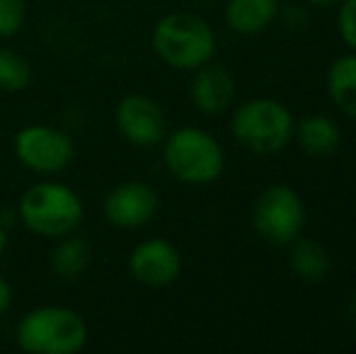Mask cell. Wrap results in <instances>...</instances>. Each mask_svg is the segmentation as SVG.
<instances>
[{
	"label": "cell",
	"instance_id": "14",
	"mask_svg": "<svg viewBox=\"0 0 356 354\" xmlns=\"http://www.w3.org/2000/svg\"><path fill=\"white\" fill-rule=\"evenodd\" d=\"M291 269L298 279L308 284H318L323 282L330 274V267H332V260H330L327 248L320 241H313V238H296L291 243Z\"/></svg>",
	"mask_w": 356,
	"mask_h": 354
},
{
	"label": "cell",
	"instance_id": "9",
	"mask_svg": "<svg viewBox=\"0 0 356 354\" xmlns=\"http://www.w3.org/2000/svg\"><path fill=\"white\" fill-rule=\"evenodd\" d=\"M160 207V197L148 182L129 179L119 182L107 192L102 202V211L109 226L122 228V231H136L150 223Z\"/></svg>",
	"mask_w": 356,
	"mask_h": 354
},
{
	"label": "cell",
	"instance_id": "17",
	"mask_svg": "<svg viewBox=\"0 0 356 354\" xmlns=\"http://www.w3.org/2000/svg\"><path fill=\"white\" fill-rule=\"evenodd\" d=\"M32 83V63L27 56L8 47H0V92H22Z\"/></svg>",
	"mask_w": 356,
	"mask_h": 354
},
{
	"label": "cell",
	"instance_id": "15",
	"mask_svg": "<svg viewBox=\"0 0 356 354\" xmlns=\"http://www.w3.org/2000/svg\"><path fill=\"white\" fill-rule=\"evenodd\" d=\"M56 241L58 243L54 246L51 257H49L51 272L63 282H73L90 267V260H92L90 243L85 238L75 236V233H68V236L56 238Z\"/></svg>",
	"mask_w": 356,
	"mask_h": 354
},
{
	"label": "cell",
	"instance_id": "5",
	"mask_svg": "<svg viewBox=\"0 0 356 354\" xmlns=\"http://www.w3.org/2000/svg\"><path fill=\"white\" fill-rule=\"evenodd\" d=\"M163 163L175 179L184 184H211L225 168L220 143L209 131L182 127L163 138Z\"/></svg>",
	"mask_w": 356,
	"mask_h": 354
},
{
	"label": "cell",
	"instance_id": "19",
	"mask_svg": "<svg viewBox=\"0 0 356 354\" xmlns=\"http://www.w3.org/2000/svg\"><path fill=\"white\" fill-rule=\"evenodd\" d=\"M339 34L347 42V47L356 51V0H344L339 8Z\"/></svg>",
	"mask_w": 356,
	"mask_h": 354
},
{
	"label": "cell",
	"instance_id": "21",
	"mask_svg": "<svg viewBox=\"0 0 356 354\" xmlns=\"http://www.w3.org/2000/svg\"><path fill=\"white\" fill-rule=\"evenodd\" d=\"M10 303H13V287L8 284V279L0 277V316L8 311Z\"/></svg>",
	"mask_w": 356,
	"mask_h": 354
},
{
	"label": "cell",
	"instance_id": "11",
	"mask_svg": "<svg viewBox=\"0 0 356 354\" xmlns=\"http://www.w3.org/2000/svg\"><path fill=\"white\" fill-rule=\"evenodd\" d=\"M192 102L204 114H223L233 104L235 97V78L228 68L218 63H204L197 68L192 81Z\"/></svg>",
	"mask_w": 356,
	"mask_h": 354
},
{
	"label": "cell",
	"instance_id": "10",
	"mask_svg": "<svg viewBox=\"0 0 356 354\" xmlns=\"http://www.w3.org/2000/svg\"><path fill=\"white\" fill-rule=\"evenodd\" d=\"M179 272H182V255L165 238L141 241L129 252V274L143 287H170V284L177 282Z\"/></svg>",
	"mask_w": 356,
	"mask_h": 354
},
{
	"label": "cell",
	"instance_id": "24",
	"mask_svg": "<svg viewBox=\"0 0 356 354\" xmlns=\"http://www.w3.org/2000/svg\"><path fill=\"white\" fill-rule=\"evenodd\" d=\"M352 316H354V321H356V293H354V298H352Z\"/></svg>",
	"mask_w": 356,
	"mask_h": 354
},
{
	"label": "cell",
	"instance_id": "4",
	"mask_svg": "<svg viewBox=\"0 0 356 354\" xmlns=\"http://www.w3.org/2000/svg\"><path fill=\"white\" fill-rule=\"evenodd\" d=\"M230 131L243 148L259 156H272L293 141L296 119L279 99L252 97L233 112Z\"/></svg>",
	"mask_w": 356,
	"mask_h": 354
},
{
	"label": "cell",
	"instance_id": "13",
	"mask_svg": "<svg viewBox=\"0 0 356 354\" xmlns=\"http://www.w3.org/2000/svg\"><path fill=\"white\" fill-rule=\"evenodd\" d=\"M293 136L308 156L327 158L342 143V129L337 127L334 119L325 117V114H308L296 124Z\"/></svg>",
	"mask_w": 356,
	"mask_h": 354
},
{
	"label": "cell",
	"instance_id": "16",
	"mask_svg": "<svg viewBox=\"0 0 356 354\" xmlns=\"http://www.w3.org/2000/svg\"><path fill=\"white\" fill-rule=\"evenodd\" d=\"M327 92L339 112L356 119V51L339 56L330 66Z\"/></svg>",
	"mask_w": 356,
	"mask_h": 354
},
{
	"label": "cell",
	"instance_id": "7",
	"mask_svg": "<svg viewBox=\"0 0 356 354\" xmlns=\"http://www.w3.org/2000/svg\"><path fill=\"white\" fill-rule=\"evenodd\" d=\"M13 151L27 170L39 172V175H56L71 166L75 143L66 131L56 127L29 124L15 134Z\"/></svg>",
	"mask_w": 356,
	"mask_h": 354
},
{
	"label": "cell",
	"instance_id": "2",
	"mask_svg": "<svg viewBox=\"0 0 356 354\" xmlns=\"http://www.w3.org/2000/svg\"><path fill=\"white\" fill-rule=\"evenodd\" d=\"M88 323L66 306H37L19 318L15 342L29 354H75L88 345Z\"/></svg>",
	"mask_w": 356,
	"mask_h": 354
},
{
	"label": "cell",
	"instance_id": "22",
	"mask_svg": "<svg viewBox=\"0 0 356 354\" xmlns=\"http://www.w3.org/2000/svg\"><path fill=\"white\" fill-rule=\"evenodd\" d=\"M5 248H8V231H5L3 221H0V257L5 255Z\"/></svg>",
	"mask_w": 356,
	"mask_h": 354
},
{
	"label": "cell",
	"instance_id": "3",
	"mask_svg": "<svg viewBox=\"0 0 356 354\" xmlns=\"http://www.w3.org/2000/svg\"><path fill=\"white\" fill-rule=\"evenodd\" d=\"M17 214L27 231L42 238H63L80 228L85 207L68 184L44 179L22 194Z\"/></svg>",
	"mask_w": 356,
	"mask_h": 354
},
{
	"label": "cell",
	"instance_id": "1",
	"mask_svg": "<svg viewBox=\"0 0 356 354\" xmlns=\"http://www.w3.org/2000/svg\"><path fill=\"white\" fill-rule=\"evenodd\" d=\"M153 51L177 71H197L216 54V32L194 13H170L160 17L150 34Z\"/></svg>",
	"mask_w": 356,
	"mask_h": 354
},
{
	"label": "cell",
	"instance_id": "12",
	"mask_svg": "<svg viewBox=\"0 0 356 354\" xmlns=\"http://www.w3.org/2000/svg\"><path fill=\"white\" fill-rule=\"evenodd\" d=\"M279 0H228L225 3V24L238 34H259L279 17Z\"/></svg>",
	"mask_w": 356,
	"mask_h": 354
},
{
	"label": "cell",
	"instance_id": "23",
	"mask_svg": "<svg viewBox=\"0 0 356 354\" xmlns=\"http://www.w3.org/2000/svg\"><path fill=\"white\" fill-rule=\"evenodd\" d=\"M310 5H318V8H330V5L339 3V0H308Z\"/></svg>",
	"mask_w": 356,
	"mask_h": 354
},
{
	"label": "cell",
	"instance_id": "6",
	"mask_svg": "<svg viewBox=\"0 0 356 354\" xmlns=\"http://www.w3.org/2000/svg\"><path fill=\"white\" fill-rule=\"evenodd\" d=\"M252 226L262 241L291 246L305 226V204L300 194L289 184H269L254 199Z\"/></svg>",
	"mask_w": 356,
	"mask_h": 354
},
{
	"label": "cell",
	"instance_id": "18",
	"mask_svg": "<svg viewBox=\"0 0 356 354\" xmlns=\"http://www.w3.org/2000/svg\"><path fill=\"white\" fill-rule=\"evenodd\" d=\"M27 19V0H0V39L22 32Z\"/></svg>",
	"mask_w": 356,
	"mask_h": 354
},
{
	"label": "cell",
	"instance_id": "8",
	"mask_svg": "<svg viewBox=\"0 0 356 354\" xmlns=\"http://www.w3.org/2000/svg\"><path fill=\"white\" fill-rule=\"evenodd\" d=\"M114 122L119 134L136 148H155L168 136L165 109L143 92L124 95L114 109Z\"/></svg>",
	"mask_w": 356,
	"mask_h": 354
},
{
	"label": "cell",
	"instance_id": "20",
	"mask_svg": "<svg viewBox=\"0 0 356 354\" xmlns=\"http://www.w3.org/2000/svg\"><path fill=\"white\" fill-rule=\"evenodd\" d=\"M279 15L289 27H305V22H308V13L298 3H289L284 10H279Z\"/></svg>",
	"mask_w": 356,
	"mask_h": 354
}]
</instances>
